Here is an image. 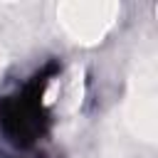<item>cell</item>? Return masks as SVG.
Here are the masks:
<instances>
[{
  "label": "cell",
  "mask_w": 158,
  "mask_h": 158,
  "mask_svg": "<svg viewBox=\"0 0 158 158\" xmlns=\"http://www.w3.org/2000/svg\"><path fill=\"white\" fill-rule=\"evenodd\" d=\"M118 7L114 2H64L57 7L62 30L81 44H94L106 37L114 27Z\"/></svg>",
  "instance_id": "cell-1"
},
{
  "label": "cell",
  "mask_w": 158,
  "mask_h": 158,
  "mask_svg": "<svg viewBox=\"0 0 158 158\" xmlns=\"http://www.w3.org/2000/svg\"><path fill=\"white\" fill-rule=\"evenodd\" d=\"M126 123L143 141L156 138V64L153 57L138 64L126 96Z\"/></svg>",
  "instance_id": "cell-2"
},
{
  "label": "cell",
  "mask_w": 158,
  "mask_h": 158,
  "mask_svg": "<svg viewBox=\"0 0 158 158\" xmlns=\"http://www.w3.org/2000/svg\"><path fill=\"white\" fill-rule=\"evenodd\" d=\"M20 27H22L20 10L15 5H0V64L7 62L10 52L15 49L22 32Z\"/></svg>",
  "instance_id": "cell-3"
}]
</instances>
